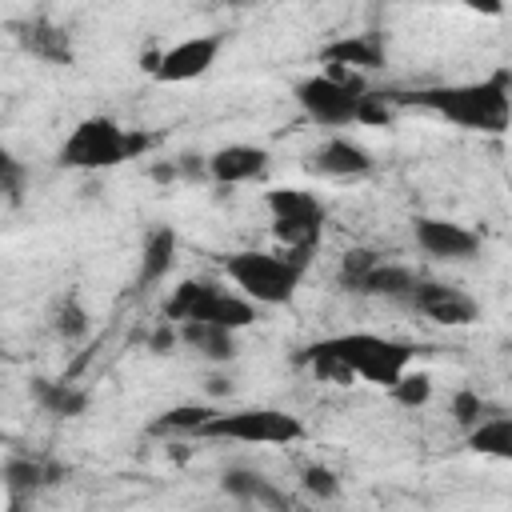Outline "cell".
Returning a JSON list of instances; mask_svg holds the SVG:
<instances>
[{
	"mask_svg": "<svg viewBox=\"0 0 512 512\" xmlns=\"http://www.w3.org/2000/svg\"><path fill=\"white\" fill-rule=\"evenodd\" d=\"M396 104H412L432 112L436 120L460 128V132H480V136H500L512 128V72L496 68L480 80H460V84H428L404 96H392Z\"/></svg>",
	"mask_w": 512,
	"mask_h": 512,
	"instance_id": "cell-1",
	"label": "cell"
},
{
	"mask_svg": "<svg viewBox=\"0 0 512 512\" xmlns=\"http://www.w3.org/2000/svg\"><path fill=\"white\" fill-rule=\"evenodd\" d=\"M336 284H340L344 292H356V296L408 300V292L416 288V276H412L404 264H392V260H384L380 252L356 248V252H344V260H340V272H336Z\"/></svg>",
	"mask_w": 512,
	"mask_h": 512,
	"instance_id": "cell-9",
	"label": "cell"
},
{
	"mask_svg": "<svg viewBox=\"0 0 512 512\" xmlns=\"http://www.w3.org/2000/svg\"><path fill=\"white\" fill-rule=\"evenodd\" d=\"M52 324H56V332H60L64 340H76V336H84V332H88V312L80 308V300H76V296H64V300L56 304Z\"/></svg>",
	"mask_w": 512,
	"mask_h": 512,
	"instance_id": "cell-24",
	"label": "cell"
},
{
	"mask_svg": "<svg viewBox=\"0 0 512 512\" xmlns=\"http://www.w3.org/2000/svg\"><path fill=\"white\" fill-rule=\"evenodd\" d=\"M216 408L212 404H180V408H168L160 420H152V432H180V436H200L204 420L212 416Z\"/></svg>",
	"mask_w": 512,
	"mask_h": 512,
	"instance_id": "cell-21",
	"label": "cell"
},
{
	"mask_svg": "<svg viewBox=\"0 0 512 512\" xmlns=\"http://www.w3.org/2000/svg\"><path fill=\"white\" fill-rule=\"evenodd\" d=\"M312 256L300 252H264V248H240V252H224L220 268L232 280V288H240L248 300H256L260 308H280L296 296L304 272H308Z\"/></svg>",
	"mask_w": 512,
	"mask_h": 512,
	"instance_id": "cell-3",
	"label": "cell"
},
{
	"mask_svg": "<svg viewBox=\"0 0 512 512\" xmlns=\"http://www.w3.org/2000/svg\"><path fill=\"white\" fill-rule=\"evenodd\" d=\"M272 156L268 148L260 144H224L208 156V176L224 188H236V184H252V180H264Z\"/></svg>",
	"mask_w": 512,
	"mask_h": 512,
	"instance_id": "cell-14",
	"label": "cell"
},
{
	"mask_svg": "<svg viewBox=\"0 0 512 512\" xmlns=\"http://www.w3.org/2000/svg\"><path fill=\"white\" fill-rule=\"evenodd\" d=\"M300 112L320 124V128H352L360 124V108L368 96V84L360 80V72H344V68H328V72H312L304 80H296L292 88Z\"/></svg>",
	"mask_w": 512,
	"mask_h": 512,
	"instance_id": "cell-5",
	"label": "cell"
},
{
	"mask_svg": "<svg viewBox=\"0 0 512 512\" xmlns=\"http://www.w3.org/2000/svg\"><path fill=\"white\" fill-rule=\"evenodd\" d=\"M460 4L464 12H476V16H500L504 12V0H452Z\"/></svg>",
	"mask_w": 512,
	"mask_h": 512,
	"instance_id": "cell-28",
	"label": "cell"
},
{
	"mask_svg": "<svg viewBox=\"0 0 512 512\" xmlns=\"http://www.w3.org/2000/svg\"><path fill=\"white\" fill-rule=\"evenodd\" d=\"M176 260V232L168 224H156L148 236H144V248H140V272H136V288H152L168 276Z\"/></svg>",
	"mask_w": 512,
	"mask_h": 512,
	"instance_id": "cell-19",
	"label": "cell"
},
{
	"mask_svg": "<svg viewBox=\"0 0 512 512\" xmlns=\"http://www.w3.org/2000/svg\"><path fill=\"white\" fill-rule=\"evenodd\" d=\"M452 416H456V424L468 432L472 424H480V420L488 416V408H484V400H480L472 388H460V392L452 396Z\"/></svg>",
	"mask_w": 512,
	"mask_h": 512,
	"instance_id": "cell-26",
	"label": "cell"
},
{
	"mask_svg": "<svg viewBox=\"0 0 512 512\" xmlns=\"http://www.w3.org/2000/svg\"><path fill=\"white\" fill-rule=\"evenodd\" d=\"M176 336L180 344H188L192 352H200L204 360H232L236 356V328L228 324H212V320H180L176 324Z\"/></svg>",
	"mask_w": 512,
	"mask_h": 512,
	"instance_id": "cell-16",
	"label": "cell"
},
{
	"mask_svg": "<svg viewBox=\"0 0 512 512\" xmlns=\"http://www.w3.org/2000/svg\"><path fill=\"white\" fill-rule=\"evenodd\" d=\"M220 488H224L232 500H240V504L288 508V496H284L268 476H260V472H252V468H228V472L220 476Z\"/></svg>",
	"mask_w": 512,
	"mask_h": 512,
	"instance_id": "cell-17",
	"label": "cell"
},
{
	"mask_svg": "<svg viewBox=\"0 0 512 512\" xmlns=\"http://www.w3.org/2000/svg\"><path fill=\"white\" fill-rule=\"evenodd\" d=\"M372 164H376L372 152H368L360 140L344 136V132H332V136L312 152V172H320V176H328V180H356V176H368Z\"/></svg>",
	"mask_w": 512,
	"mask_h": 512,
	"instance_id": "cell-13",
	"label": "cell"
},
{
	"mask_svg": "<svg viewBox=\"0 0 512 512\" xmlns=\"http://www.w3.org/2000/svg\"><path fill=\"white\" fill-rule=\"evenodd\" d=\"M16 36L44 64H72V44H68L64 28H56L48 20H24V24H16Z\"/></svg>",
	"mask_w": 512,
	"mask_h": 512,
	"instance_id": "cell-18",
	"label": "cell"
},
{
	"mask_svg": "<svg viewBox=\"0 0 512 512\" xmlns=\"http://www.w3.org/2000/svg\"><path fill=\"white\" fill-rule=\"evenodd\" d=\"M36 400H40L52 416H80L84 404H88V396H84L80 388H72V384H52V380H40V384H36Z\"/></svg>",
	"mask_w": 512,
	"mask_h": 512,
	"instance_id": "cell-22",
	"label": "cell"
},
{
	"mask_svg": "<svg viewBox=\"0 0 512 512\" xmlns=\"http://www.w3.org/2000/svg\"><path fill=\"white\" fill-rule=\"evenodd\" d=\"M412 240L424 256L432 260H448V264H460V260H472L480 252V236L460 224V220H448V216H416L412 220Z\"/></svg>",
	"mask_w": 512,
	"mask_h": 512,
	"instance_id": "cell-12",
	"label": "cell"
},
{
	"mask_svg": "<svg viewBox=\"0 0 512 512\" xmlns=\"http://www.w3.org/2000/svg\"><path fill=\"white\" fill-rule=\"evenodd\" d=\"M320 60L328 68H344V72H376L384 68V44L380 36L372 32H348V36H336L320 48Z\"/></svg>",
	"mask_w": 512,
	"mask_h": 512,
	"instance_id": "cell-15",
	"label": "cell"
},
{
	"mask_svg": "<svg viewBox=\"0 0 512 512\" xmlns=\"http://www.w3.org/2000/svg\"><path fill=\"white\" fill-rule=\"evenodd\" d=\"M464 444H468L476 456L508 460V464H512V416H508V412L484 416L480 424H472V428L464 432Z\"/></svg>",
	"mask_w": 512,
	"mask_h": 512,
	"instance_id": "cell-20",
	"label": "cell"
},
{
	"mask_svg": "<svg viewBox=\"0 0 512 512\" xmlns=\"http://www.w3.org/2000/svg\"><path fill=\"white\" fill-rule=\"evenodd\" d=\"M304 420L284 412V408H216L200 436L196 440H232V444H276V448H288V444H300L304 440Z\"/></svg>",
	"mask_w": 512,
	"mask_h": 512,
	"instance_id": "cell-7",
	"label": "cell"
},
{
	"mask_svg": "<svg viewBox=\"0 0 512 512\" xmlns=\"http://www.w3.org/2000/svg\"><path fill=\"white\" fill-rule=\"evenodd\" d=\"M228 8H252V4H260V0H224Z\"/></svg>",
	"mask_w": 512,
	"mask_h": 512,
	"instance_id": "cell-29",
	"label": "cell"
},
{
	"mask_svg": "<svg viewBox=\"0 0 512 512\" xmlns=\"http://www.w3.org/2000/svg\"><path fill=\"white\" fill-rule=\"evenodd\" d=\"M388 396H392L400 408H420V404H428V400H432V376H428V372L408 368V372L388 388Z\"/></svg>",
	"mask_w": 512,
	"mask_h": 512,
	"instance_id": "cell-23",
	"label": "cell"
},
{
	"mask_svg": "<svg viewBox=\"0 0 512 512\" xmlns=\"http://www.w3.org/2000/svg\"><path fill=\"white\" fill-rule=\"evenodd\" d=\"M40 480H44V472H40V464H32V460H8V464H4V488H8V492L36 488Z\"/></svg>",
	"mask_w": 512,
	"mask_h": 512,
	"instance_id": "cell-27",
	"label": "cell"
},
{
	"mask_svg": "<svg viewBox=\"0 0 512 512\" xmlns=\"http://www.w3.org/2000/svg\"><path fill=\"white\" fill-rule=\"evenodd\" d=\"M300 484H304V492L316 496V500H332V496H340V480H336V472L324 468V464H308V468L300 472Z\"/></svg>",
	"mask_w": 512,
	"mask_h": 512,
	"instance_id": "cell-25",
	"label": "cell"
},
{
	"mask_svg": "<svg viewBox=\"0 0 512 512\" xmlns=\"http://www.w3.org/2000/svg\"><path fill=\"white\" fill-rule=\"evenodd\" d=\"M264 204H268L272 236L280 240V248L312 256L320 244V232H324V216H328L320 196H312L304 188H268Z\"/></svg>",
	"mask_w": 512,
	"mask_h": 512,
	"instance_id": "cell-8",
	"label": "cell"
},
{
	"mask_svg": "<svg viewBox=\"0 0 512 512\" xmlns=\"http://www.w3.org/2000/svg\"><path fill=\"white\" fill-rule=\"evenodd\" d=\"M148 148V136L136 128H124L112 116H84L72 124V132L56 148V164L72 172H108L124 160H136Z\"/></svg>",
	"mask_w": 512,
	"mask_h": 512,
	"instance_id": "cell-4",
	"label": "cell"
},
{
	"mask_svg": "<svg viewBox=\"0 0 512 512\" xmlns=\"http://www.w3.org/2000/svg\"><path fill=\"white\" fill-rule=\"evenodd\" d=\"M260 304L248 300L240 288H224L216 280H180L172 288V296L164 300V316L168 324L180 320H212V324H228V328H248L256 324Z\"/></svg>",
	"mask_w": 512,
	"mask_h": 512,
	"instance_id": "cell-6",
	"label": "cell"
},
{
	"mask_svg": "<svg viewBox=\"0 0 512 512\" xmlns=\"http://www.w3.org/2000/svg\"><path fill=\"white\" fill-rule=\"evenodd\" d=\"M220 48H224V36H184L164 52L148 56L144 68L156 84H192L212 72V64L220 60Z\"/></svg>",
	"mask_w": 512,
	"mask_h": 512,
	"instance_id": "cell-10",
	"label": "cell"
},
{
	"mask_svg": "<svg viewBox=\"0 0 512 512\" xmlns=\"http://www.w3.org/2000/svg\"><path fill=\"white\" fill-rule=\"evenodd\" d=\"M416 348L408 340L396 336H380V332H340V336H324L316 344L304 348V364L320 376V380H364L376 388H392L408 368H412Z\"/></svg>",
	"mask_w": 512,
	"mask_h": 512,
	"instance_id": "cell-2",
	"label": "cell"
},
{
	"mask_svg": "<svg viewBox=\"0 0 512 512\" xmlns=\"http://www.w3.org/2000/svg\"><path fill=\"white\" fill-rule=\"evenodd\" d=\"M404 304L416 308L420 316L444 324V328H464V324L480 320V300L456 284H444V280H416V288L408 292Z\"/></svg>",
	"mask_w": 512,
	"mask_h": 512,
	"instance_id": "cell-11",
	"label": "cell"
}]
</instances>
